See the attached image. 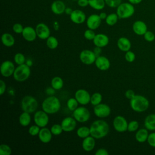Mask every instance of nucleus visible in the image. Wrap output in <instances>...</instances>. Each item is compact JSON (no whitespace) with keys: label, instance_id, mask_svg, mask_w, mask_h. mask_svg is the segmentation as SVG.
Instances as JSON below:
<instances>
[{"label":"nucleus","instance_id":"1","mask_svg":"<svg viewBox=\"0 0 155 155\" xmlns=\"http://www.w3.org/2000/svg\"><path fill=\"white\" fill-rule=\"evenodd\" d=\"M90 135L95 139H99L105 137L109 133L108 124L102 119L94 120L90 127Z\"/></svg>","mask_w":155,"mask_h":155},{"label":"nucleus","instance_id":"2","mask_svg":"<svg viewBox=\"0 0 155 155\" xmlns=\"http://www.w3.org/2000/svg\"><path fill=\"white\" fill-rule=\"evenodd\" d=\"M61 102L55 96L51 95L47 97L42 102V110L48 114H53L58 113L61 108Z\"/></svg>","mask_w":155,"mask_h":155},{"label":"nucleus","instance_id":"3","mask_svg":"<svg viewBox=\"0 0 155 155\" xmlns=\"http://www.w3.org/2000/svg\"><path fill=\"white\" fill-rule=\"evenodd\" d=\"M149 101L143 96L136 94L130 99V105L131 109L137 113H142L146 111L149 107Z\"/></svg>","mask_w":155,"mask_h":155},{"label":"nucleus","instance_id":"4","mask_svg":"<svg viewBox=\"0 0 155 155\" xmlns=\"http://www.w3.org/2000/svg\"><path fill=\"white\" fill-rule=\"evenodd\" d=\"M21 107L23 111L33 113L36 111L38 107V102L35 97L30 95H26L21 100Z\"/></svg>","mask_w":155,"mask_h":155},{"label":"nucleus","instance_id":"5","mask_svg":"<svg viewBox=\"0 0 155 155\" xmlns=\"http://www.w3.org/2000/svg\"><path fill=\"white\" fill-rule=\"evenodd\" d=\"M30 67L24 64L16 67L13 74L14 79L18 82H24L28 79L31 74Z\"/></svg>","mask_w":155,"mask_h":155},{"label":"nucleus","instance_id":"6","mask_svg":"<svg viewBox=\"0 0 155 155\" xmlns=\"http://www.w3.org/2000/svg\"><path fill=\"white\" fill-rule=\"evenodd\" d=\"M135 12L133 4L128 2H122L116 8V13L119 19H127L131 17Z\"/></svg>","mask_w":155,"mask_h":155},{"label":"nucleus","instance_id":"7","mask_svg":"<svg viewBox=\"0 0 155 155\" xmlns=\"http://www.w3.org/2000/svg\"><path fill=\"white\" fill-rule=\"evenodd\" d=\"M73 117L77 122L84 123L87 122L90 118V112L85 107H78L73 111Z\"/></svg>","mask_w":155,"mask_h":155},{"label":"nucleus","instance_id":"8","mask_svg":"<svg viewBox=\"0 0 155 155\" xmlns=\"http://www.w3.org/2000/svg\"><path fill=\"white\" fill-rule=\"evenodd\" d=\"M48 114L44 110H38L34 114V122L40 128L45 127L49 122Z\"/></svg>","mask_w":155,"mask_h":155},{"label":"nucleus","instance_id":"9","mask_svg":"<svg viewBox=\"0 0 155 155\" xmlns=\"http://www.w3.org/2000/svg\"><path fill=\"white\" fill-rule=\"evenodd\" d=\"M111 108L106 104L101 103L94 106L93 112L96 116L99 118L107 117L111 114Z\"/></svg>","mask_w":155,"mask_h":155},{"label":"nucleus","instance_id":"10","mask_svg":"<svg viewBox=\"0 0 155 155\" xmlns=\"http://www.w3.org/2000/svg\"><path fill=\"white\" fill-rule=\"evenodd\" d=\"M97 56L94 51L90 50H84L79 54V59L81 62L85 65H91L94 64Z\"/></svg>","mask_w":155,"mask_h":155},{"label":"nucleus","instance_id":"11","mask_svg":"<svg viewBox=\"0 0 155 155\" xmlns=\"http://www.w3.org/2000/svg\"><path fill=\"white\" fill-rule=\"evenodd\" d=\"M128 124L127 119L122 116H116L113 121V125L114 129L119 132L123 133L127 131Z\"/></svg>","mask_w":155,"mask_h":155},{"label":"nucleus","instance_id":"12","mask_svg":"<svg viewBox=\"0 0 155 155\" xmlns=\"http://www.w3.org/2000/svg\"><path fill=\"white\" fill-rule=\"evenodd\" d=\"M15 68L16 67L13 62L8 60L2 62L1 65V74L5 78H8L11 76H13Z\"/></svg>","mask_w":155,"mask_h":155},{"label":"nucleus","instance_id":"13","mask_svg":"<svg viewBox=\"0 0 155 155\" xmlns=\"http://www.w3.org/2000/svg\"><path fill=\"white\" fill-rule=\"evenodd\" d=\"M74 97L79 104L86 105L90 103L91 95L89 92L85 89H79L74 93Z\"/></svg>","mask_w":155,"mask_h":155},{"label":"nucleus","instance_id":"14","mask_svg":"<svg viewBox=\"0 0 155 155\" xmlns=\"http://www.w3.org/2000/svg\"><path fill=\"white\" fill-rule=\"evenodd\" d=\"M37 36L41 39H47L50 36V30L47 25L41 22L35 27Z\"/></svg>","mask_w":155,"mask_h":155},{"label":"nucleus","instance_id":"15","mask_svg":"<svg viewBox=\"0 0 155 155\" xmlns=\"http://www.w3.org/2000/svg\"><path fill=\"white\" fill-rule=\"evenodd\" d=\"M77 121L73 117H66L64 118L61 123L63 131L65 132H71L73 131L76 127Z\"/></svg>","mask_w":155,"mask_h":155},{"label":"nucleus","instance_id":"16","mask_svg":"<svg viewBox=\"0 0 155 155\" xmlns=\"http://www.w3.org/2000/svg\"><path fill=\"white\" fill-rule=\"evenodd\" d=\"M102 19L99 15L92 14L90 15L86 19V24L88 28L91 30H96L99 27L101 24Z\"/></svg>","mask_w":155,"mask_h":155},{"label":"nucleus","instance_id":"17","mask_svg":"<svg viewBox=\"0 0 155 155\" xmlns=\"http://www.w3.org/2000/svg\"><path fill=\"white\" fill-rule=\"evenodd\" d=\"M70 19L71 22L76 24H81L86 21L87 17L85 13L81 10H73L70 15Z\"/></svg>","mask_w":155,"mask_h":155},{"label":"nucleus","instance_id":"18","mask_svg":"<svg viewBox=\"0 0 155 155\" xmlns=\"http://www.w3.org/2000/svg\"><path fill=\"white\" fill-rule=\"evenodd\" d=\"M96 67L101 71H106L110 67V61L105 56H99L94 62Z\"/></svg>","mask_w":155,"mask_h":155},{"label":"nucleus","instance_id":"19","mask_svg":"<svg viewBox=\"0 0 155 155\" xmlns=\"http://www.w3.org/2000/svg\"><path fill=\"white\" fill-rule=\"evenodd\" d=\"M21 35L23 38L28 42L34 41L38 37L35 28L31 26L25 27Z\"/></svg>","mask_w":155,"mask_h":155},{"label":"nucleus","instance_id":"20","mask_svg":"<svg viewBox=\"0 0 155 155\" xmlns=\"http://www.w3.org/2000/svg\"><path fill=\"white\" fill-rule=\"evenodd\" d=\"M93 42L95 46L103 48L108 44L109 38L105 34L98 33L96 35Z\"/></svg>","mask_w":155,"mask_h":155},{"label":"nucleus","instance_id":"21","mask_svg":"<svg viewBox=\"0 0 155 155\" xmlns=\"http://www.w3.org/2000/svg\"><path fill=\"white\" fill-rule=\"evenodd\" d=\"M132 28L135 34L139 36H142L147 31V25L143 21L137 20L133 23Z\"/></svg>","mask_w":155,"mask_h":155},{"label":"nucleus","instance_id":"22","mask_svg":"<svg viewBox=\"0 0 155 155\" xmlns=\"http://www.w3.org/2000/svg\"><path fill=\"white\" fill-rule=\"evenodd\" d=\"M38 136L39 139L41 142L44 143H47L51 140L53 134L50 129H48L45 127L41 128L40 131Z\"/></svg>","mask_w":155,"mask_h":155},{"label":"nucleus","instance_id":"23","mask_svg":"<svg viewBox=\"0 0 155 155\" xmlns=\"http://www.w3.org/2000/svg\"><path fill=\"white\" fill-rule=\"evenodd\" d=\"M66 6L65 3L61 0H56L51 4V11L55 15H60L65 12Z\"/></svg>","mask_w":155,"mask_h":155},{"label":"nucleus","instance_id":"24","mask_svg":"<svg viewBox=\"0 0 155 155\" xmlns=\"http://www.w3.org/2000/svg\"><path fill=\"white\" fill-rule=\"evenodd\" d=\"M95 145H96L95 138H94L91 136H89L83 139V140L82 142V147L83 150L85 151H87V152L91 151L94 148Z\"/></svg>","mask_w":155,"mask_h":155},{"label":"nucleus","instance_id":"25","mask_svg":"<svg viewBox=\"0 0 155 155\" xmlns=\"http://www.w3.org/2000/svg\"><path fill=\"white\" fill-rule=\"evenodd\" d=\"M117 46L120 50L126 52L130 50L131 44L130 41L127 38L120 37L117 39Z\"/></svg>","mask_w":155,"mask_h":155},{"label":"nucleus","instance_id":"26","mask_svg":"<svg viewBox=\"0 0 155 155\" xmlns=\"http://www.w3.org/2000/svg\"><path fill=\"white\" fill-rule=\"evenodd\" d=\"M1 41L2 44L7 47H12L15 43V38L9 33H4L2 35Z\"/></svg>","mask_w":155,"mask_h":155},{"label":"nucleus","instance_id":"27","mask_svg":"<svg viewBox=\"0 0 155 155\" xmlns=\"http://www.w3.org/2000/svg\"><path fill=\"white\" fill-rule=\"evenodd\" d=\"M148 135L149 134L147 128H141L136 131L135 138L138 142L143 143L147 141Z\"/></svg>","mask_w":155,"mask_h":155},{"label":"nucleus","instance_id":"28","mask_svg":"<svg viewBox=\"0 0 155 155\" xmlns=\"http://www.w3.org/2000/svg\"><path fill=\"white\" fill-rule=\"evenodd\" d=\"M144 125L148 130H155V114H149L145 117Z\"/></svg>","mask_w":155,"mask_h":155},{"label":"nucleus","instance_id":"29","mask_svg":"<svg viewBox=\"0 0 155 155\" xmlns=\"http://www.w3.org/2000/svg\"><path fill=\"white\" fill-rule=\"evenodd\" d=\"M31 116L30 113L23 111L19 117V122L22 127H27L31 122Z\"/></svg>","mask_w":155,"mask_h":155},{"label":"nucleus","instance_id":"30","mask_svg":"<svg viewBox=\"0 0 155 155\" xmlns=\"http://www.w3.org/2000/svg\"><path fill=\"white\" fill-rule=\"evenodd\" d=\"M89 6L96 10H101L105 6V0H88Z\"/></svg>","mask_w":155,"mask_h":155},{"label":"nucleus","instance_id":"31","mask_svg":"<svg viewBox=\"0 0 155 155\" xmlns=\"http://www.w3.org/2000/svg\"><path fill=\"white\" fill-rule=\"evenodd\" d=\"M64 86V81L59 76H55L51 81V87L55 90H61Z\"/></svg>","mask_w":155,"mask_h":155},{"label":"nucleus","instance_id":"32","mask_svg":"<svg viewBox=\"0 0 155 155\" xmlns=\"http://www.w3.org/2000/svg\"><path fill=\"white\" fill-rule=\"evenodd\" d=\"M77 136L82 139H84L90 135V127L86 126H82L78 128L76 131Z\"/></svg>","mask_w":155,"mask_h":155},{"label":"nucleus","instance_id":"33","mask_svg":"<svg viewBox=\"0 0 155 155\" xmlns=\"http://www.w3.org/2000/svg\"><path fill=\"white\" fill-rule=\"evenodd\" d=\"M58 44L59 42L58 39L53 36H50L46 39V45L48 47V48L51 50H54L58 46Z\"/></svg>","mask_w":155,"mask_h":155},{"label":"nucleus","instance_id":"34","mask_svg":"<svg viewBox=\"0 0 155 155\" xmlns=\"http://www.w3.org/2000/svg\"><path fill=\"white\" fill-rule=\"evenodd\" d=\"M119 19V18L116 13H112L107 15L105 19V22L108 25L113 26L117 22Z\"/></svg>","mask_w":155,"mask_h":155},{"label":"nucleus","instance_id":"35","mask_svg":"<svg viewBox=\"0 0 155 155\" xmlns=\"http://www.w3.org/2000/svg\"><path fill=\"white\" fill-rule=\"evenodd\" d=\"M102 101V96L99 92L94 93L92 95H91L90 99V104L93 106L97 105L101 103Z\"/></svg>","mask_w":155,"mask_h":155},{"label":"nucleus","instance_id":"36","mask_svg":"<svg viewBox=\"0 0 155 155\" xmlns=\"http://www.w3.org/2000/svg\"><path fill=\"white\" fill-rule=\"evenodd\" d=\"M78 104L79 102L75 97H71L67 101V107L68 109L72 112L78 107Z\"/></svg>","mask_w":155,"mask_h":155},{"label":"nucleus","instance_id":"37","mask_svg":"<svg viewBox=\"0 0 155 155\" xmlns=\"http://www.w3.org/2000/svg\"><path fill=\"white\" fill-rule=\"evenodd\" d=\"M14 61L18 65L24 64L26 61L25 57L22 53H17L14 56Z\"/></svg>","mask_w":155,"mask_h":155},{"label":"nucleus","instance_id":"38","mask_svg":"<svg viewBox=\"0 0 155 155\" xmlns=\"http://www.w3.org/2000/svg\"><path fill=\"white\" fill-rule=\"evenodd\" d=\"M50 130L53 135H54V136L60 135L64 131L61 125L58 124L53 125L50 128Z\"/></svg>","mask_w":155,"mask_h":155},{"label":"nucleus","instance_id":"39","mask_svg":"<svg viewBox=\"0 0 155 155\" xmlns=\"http://www.w3.org/2000/svg\"><path fill=\"white\" fill-rule=\"evenodd\" d=\"M12 154V148L7 144L2 143L0 145V155H10Z\"/></svg>","mask_w":155,"mask_h":155},{"label":"nucleus","instance_id":"40","mask_svg":"<svg viewBox=\"0 0 155 155\" xmlns=\"http://www.w3.org/2000/svg\"><path fill=\"white\" fill-rule=\"evenodd\" d=\"M139 123L136 120H131L128 124L127 131L130 132H134L138 130L139 128Z\"/></svg>","mask_w":155,"mask_h":155},{"label":"nucleus","instance_id":"41","mask_svg":"<svg viewBox=\"0 0 155 155\" xmlns=\"http://www.w3.org/2000/svg\"><path fill=\"white\" fill-rule=\"evenodd\" d=\"M96 35V34H95L93 30L88 28L84 31V36L86 39H87L88 41H93Z\"/></svg>","mask_w":155,"mask_h":155},{"label":"nucleus","instance_id":"42","mask_svg":"<svg viewBox=\"0 0 155 155\" xmlns=\"http://www.w3.org/2000/svg\"><path fill=\"white\" fill-rule=\"evenodd\" d=\"M41 128L37 125H33L30 126L28 128V133L32 136H35L38 135L39 131H40Z\"/></svg>","mask_w":155,"mask_h":155},{"label":"nucleus","instance_id":"43","mask_svg":"<svg viewBox=\"0 0 155 155\" xmlns=\"http://www.w3.org/2000/svg\"><path fill=\"white\" fill-rule=\"evenodd\" d=\"M105 2L108 7L117 8L122 3V0H105Z\"/></svg>","mask_w":155,"mask_h":155},{"label":"nucleus","instance_id":"44","mask_svg":"<svg viewBox=\"0 0 155 155\" xmlns=\"http://www.w3.org/2000/svg\"><path fill=\"white\" fill-rule=\"evenodd\" d=\"M125 59L128 62H133L136 59V55L132 51L128 50L126 51L125 54Z\"/></svg>","mask_w":155,"mask_h":155},{"label":"nucleus","instance_id":"45","mask_svg":"<svg viewBox=\"0 0 155 155\" xmlns=\"http://www.w3.org/2000/svg\"><path fill=\"white\" fill-rule=\"evenodd\" d=\"M24 28V27L22 26V25L21 24L15 23V24H13V25L12 27V30L16 34H22Z\"/></svg>","mask_w":155,"mask_h":155},{"label":"nucleus","instance_id":"46","mask_svg":"<svg viewBox=\"0 0 155 155\" xmlns=\"http://www.w3.org/2000/svg\"><path fill=\"white\" fill-rule=\"evenodd\" d=\"M143 37L145 40L148 42H152L155 39L154 34L152 31H148V30H147L146 33L143 35Z\"/></svg>","mask_w":155,"mask_h":155},{"label":"nucleus","instance_id":"47","mask_svg":"<svg viewBox=\"0 0 155 155\" xmlns=\"http://www.w3.org/2000/svg\"><path fill=\"white\" fill-rule=\"evenodd\" d=\"M148 143L152 147L155 148V133H151L149 134L147 139Z\"/></svg>","mask_w":155,"mask_h":155},{"label":"nucleus","instance_id":"48","mask_svg":"<svg viewBox=\"0 0 155 155\" xmlns=\"http://www.w3.org/2000/svg\"><path fill=\"white\" fill-rule=\"evenodd\" d=\"M108 154H109V153L108 150L104 148H101L95 152V155H108Z\"/></svg>","mask_w":155,"mask_h":155},{"label":"nucleus","instance_id":"49","mask_svg":"<svg viewBox=\"0 0 155 155\" xmlns=\"http://www.w3.org/2000/svg\"><path fill=\"white\" fill-rule=\"evenodd\" d=\"M135 93L134 91L133 90H128L125 91V97L128 99H131L134 96H135Z\"/></svg>","mask_w":155,"mask_h":155},{"label":"nucleus","instance_id":"50","mask_svg":"<svg viewBox=\"0 0 155 155\" xmlns=\"http://www.w3.org/2000/svg\"><path fill=\"white\" fill-rule=\"evenodd\" d=\"M6 90V84L3 80H0V95H2Z\"/></svg>","mask_w":155,"mask_h":155},{"label":"nucleus","instance_id":"51","mask_svg":"<svg viewBox=\"0 0 155 155\" xmlns=\"http://www.w3.org/2000/svg\"><path fill=\"white\" fill-rule=\"evenodd\" d=\"M77 4L79 7H85L89 5L88 0H78L77 1Z\"/></svg>","mask_w":155,"mask_h":155},{"label":"nucleus","instance_id":"52","mask_svg":"<svg viewBox=\"0 0 155 155\" xmlns=\"http://www.w3.org/2000/svg\"><path fill=\"white\" fill-rule=\"evenodd\" d=\"M93 51H94V53L96 54V56L97 57V56L101 55V53L102 52V48L95 46V47H94V50Z\"/></svg>","mask_w":155,"mask_h":155},{"label":"nucleus","instance_id":"53","mask_svg":"<svg viewBox=\"0 0 155 155\" xmlns=\"http://www.w3.org/2000/svg\"><path fill=\"white\" fill-rule=\"evenodd\" d=\"M54 91H55V90H54L53 88H52L51 87H49V88H47L46 89V91H45L46 93H47L48 96L53 95V94H54V93H55Z\"/></svg>","mask_w":155,"mask_h":155},{"label":"nucleus","instance_id":"54","mask_svg":"<svg viewBox=\"0 0 155 155\" xmlns=\"http://www.w3.org/2000/svg\"><path fill=\"white\" fill-rule=\"evenodd\" d=\"M73 11V10L71 8H70V7H66L64 13H65L66 15H70L71 14V13H72Z\"/></svg>","mask_w":155,"mask_h":155},{"label":"nucleus","instance_id":"55","mask_svg":"<svg viewBox=\"0 0 155 155\" xmlns=\"http://www.w3.org/2000/svg\"><path fill=\"white\" fill-rule=\"evenodd\" d=\"M128 2L133 5H135V4H140L142 0H128Z\"/></svg>","mask_w":155,"mask_h":155},{"label":"nucleus","instance_id":"56","mask_svg":"<svg viewBox=\"0 0 155 155\" xmlns=\"http://www.w3.org/2000/svg\"><path fill=\"white\" fill-rule=\"evenodd\" d=\"M99 15L102 20H104V19L105 20L108 15H107V13L105 12H101V13H100V14Z\"/></svg>","mask_w":155,"mask_h":155},{"label":"nucleus","instance_id":"57","mask_svg":"<svg viewBox=\"0 0 155 155\" xmlns=\"http://www.w3.org/2000/svg\"><path fill=\"white\" fill-rule=\"evenodd\" d=\"M53 27L55 30H58L59 29V23L57 21H54L53 22Z\"/></svg>","mask_w":155,"mask_h":155},{"label":"nucleus","instance_id":"58","mask_svg":"<svg viewBox=\"0 0 155 155\" xmlns=\"http://www.w3.org/2000/svg\"><path fill=\"white\" fill-rule=\"evenodd\" d=\"M27 65H28V66H31V65H32V62L31 61V60H27V61H26V63H25Z\"/></svg>","mask_w":155,"mask_h":155},{"label":"nucleus","instance_id":"59","mask_svg":"<svg viewBox=\"0 0 155 155\" xmlns=\"http://www.w3.org/2000/svg\"><path fill=\"white\" fill-rule=\"evenodd\" d=\"M72 1H78V0H72Z\"/></svg>","mask_w":155,"mask_h":155}]
</instances>
